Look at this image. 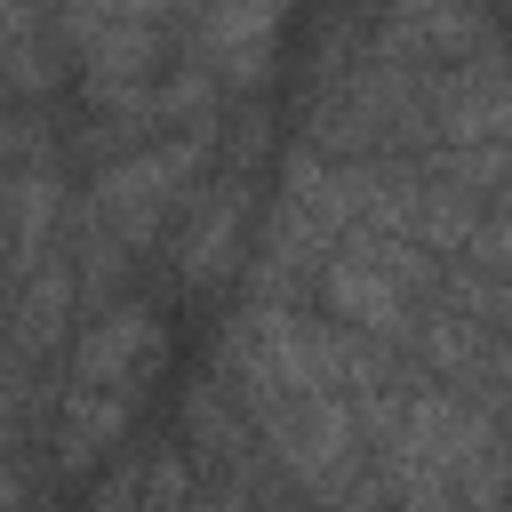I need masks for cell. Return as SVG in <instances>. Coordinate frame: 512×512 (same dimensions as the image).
I'll return each instance as SVG.
<instances>
[{
	"label": "cell",
	"mask_w": 512,
	"mask_h": 512,
	"mask_svg": "<svg viewBox=\"0 0 512 512\" xmlns=\"http://www.w3.org/2000/svg\"><path fill=\"white\" fill-rule=\"evenodd\" d=\"M208 160V136H176L160 152H128L112 168H96V224L120 240V248H144L160 232V216L176 200H192V176Z\"/></svg>",
	"instance_id": "cell-1"
},
{
	"label": "cell",
	"mask_w": 512,
	"mask_h": 512,
	"mask_svg": "<svg viewBox=\"0 0 512 512\" xmlns=\"http://www.w3.org/2000/svg\"><path fill=\"white\" fill-rule=\"evenodd\" d=\"M368 56L408 64V72H456V64L496 56V24L480 0H392Z\"/></svg>",
	"instance_id": "cell-2"
},
{
	"label": "cell",
	"mask_w": 512,
	"mask_h": 512,
	"mask_svg": "<svg viewBox=\"0 0 512 512\" xmlns=\"http://www.w3.org/2000/svg\"><path fill=\"white\" fill-rule=\"evenodd\" d=\"M160 360V312L152 304H112L80 344H72V384L96 392H136V376Z\"/></svg>",
	"instance_id": "cell-3"
},
{
	"label": "cell",
	"mask_w": 512,
	"mask_h": 512,
	"mask_svg": "<svg viewBox=\"0 0 512 512\" xmlns=\"http://www.w3.org/2000/svg\"><path fill=\"white\" fill-rule=\"evenodd\" d=\"M280 16H288V0H208V8H200V48H208V64H216L224 80H256Z\"/></svg>",
	"instance_id": "cell-4"
},
{
	"label": "cell",
	"mask_w": 512,
	"mask_h": 512,
	"mask_svg": "<svg viewBox=\"0 0 512 512\" xmlns=\"http://www.w3.org/2000/svg\"><path fill=\"white\" fill-rule=\"evenodd\" d=\"M128 416H136V392L64 384V408H56V464H64V472H88L112 440H128Z\"/></svg>",
	"instance_id": "cell-5"
},
{
	"label": "cell",
	"mask_w": 512,
	"mask_h": 512,
	"mask_svg": "<svg viewBox=\"0 0 512 512\" xmlns=\"http://www.w3.org/2000/svg\"><path fill=\"white\" fill-rule=\"evenodd\" d=\"M64 312H72V264H40V272H24V296H16V320H8V352L32 368V360H48L56 344H64Z\"/></svg>",
	"instance_id": "cell-6"
},
{
	"label": "cell",
	"mask_w": 512,
	"mask_h": 512,
	"mask_svg": "<svg viewBox=\"0 0 512 512\" xmlns=\"http://www.w3.org/2000/svg\"><path fill=\"white\" fill-rule=\"evenodd\" d=\"M232 240H240V200L232 192H216V208L200 216V232L184 240V256H176V272L200 288V280H216L224 264H232Z\"/></svg>",
	"instance_id": "cell-7"
},
{
	"label": "cell",
	"mask_w": 512,
	"mask_h": 512,
	"mask_svg": "<svg viewBox=\"0 0 512 512\" xmlns=\"http://www.w3.org/2000/svg\"><path fill=\"white\" fill-rule=\"evenodd\" d=\"M160 0H72V40L96 32V24H152Z\"/></svg>",
	"instance_id": "cell-8"
},
{
	"label": "cell",
	"mask_w": 512,
	"mask_h": 512,
	"mask_svg": "<svg viewBox=\"0 0 512 512\" xmlns=\"http://www.w3.org/2000/svg\"><path fill=\"white\" fill-rule=\"evenodd\" d=\"M328 504H336V512H392V496H384V480H368V472H360V480H344V488H336Z\"/></svg>",
	"instance_id": "cell-9"
},
{
	"label": "cell",
	"mask_w": 512,
	"mask_h": 512,
	"mask_svg": "<svg viewBox=\"0 0 512 512\" xmlns=\"http://www.w3.org/2000/svg\"><path fill=\"white\" fill-rule=\"evenodd\" d=\"M176 512H256V504H248V496H240V488H208V496H200V488H192V496H184V504H176Z\"/></svg>",
	"instance_id": "cell-10"
},
{
	"label": "cell",
	"mask_w": 512,
	"mask_h": 512,
	"mask_svg": "<svg viewBox=\"0 0 512 512\" xmlns=\"http://www.w3.org/2000/svg\"><path fill=\"white\" fill-rule=\"evenodd\" d=\"M0 256H8V232H0Z\"/></svg>",
	"instance_id": "cell-11"
},
{
	"label": "cell",
	"mask_w": 512,
	"mask_h": 512,
	"mask_svg": "<svg viewBox=\"0 0 512 512\" xmlns=\"http://www.w3.org/2000/svg\"><path fill=\"white\" fill-rule=\"evenodd\" d=\"M200 8H208V0H200Z\"/></svg>",
	"instance_id": "cell-12"
}]
</instances>
